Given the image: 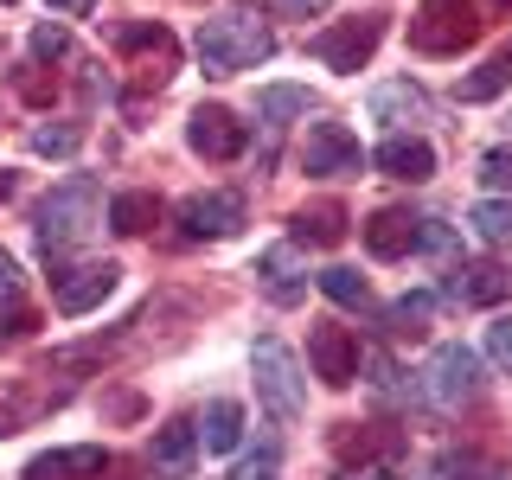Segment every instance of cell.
Masks as SVG:
<instances>
[{
	"label": "cell",
	"instance_id": "cell-37",
	"mask_svg": "<svg viewBox=\"0 0 512 480\" xmlns=\"http://www.w3.org/2000/svg\"><path fill=\"white\" fill-rule=\"evenodd\" d=\"M45 7H58L64 20H84V13H96V7H103V0H45Z\"/></svg>",
	"mask_w": 512,
	"mask_h": 480
},
{
	"label": "cell",
	"instance_id": "cell-1",
	"mask_svg": "<svg viewBox=\"0 0 512 480\" xmlns=\"http://www.w3.org/2000/svg\"><path fill=\"white\" fill-rule=\"evenodd\" d=\"M276 52V32L256 20L250 7H231V13H212V20L199 26V58L212 77H237L250 71V64H263Z\"/></svg>",
	"mask_w": 512,
	"mask_h": 480
},
{
	"label": "cell",
	"instance_id": "cell-28",
	"mask_svg": "<svg viewBox=\"0 0 512 480\" xmlns=\"http://www.w3.org/2000/svg\"><path fill=\"white\" fill-rule=\"evenodd\" d=\"M320 288H327V301H340V308H359L365 301V276L359 269H340V263L320 269Z\"/></svg>",
	"mask_w": 512,
	"mask_h": 480
},
{
	"label": "cell",
	"instance_id": "cell-30",
	"mask_svg": "<svg viewBox=\"0 0 512 480\" xmlns=\"http://www.w3.org/2000/svg\"><path fill=\"white\" fill-rule=\"evenodd\" d=\"M487 359H493V365H506V372H512V314H500V320L487 327Z\"/></svg>",
	"mask_w": 512,
	"mask_h": 480
},
{
	"label": "cell",
	"instance_id": "cell-23",
	"mask_svg": "<svg viewBox=\"0 0 512 480\" xmlns=\"http://www.w3.org/2000/svg\"><path fill=\"white\" fill-rule=\"evenodd\" d=\"M506 84H512V45L500 58H487L474 77H461V103H487V96H500Z\"/></svg>",
	"mask_w": 512,
	"mask_h": 480
},
{
	"label": "cell",
	"instance_id": "cell-13",
	"mask_svg": "<svg viewBox=\"0 0 512 480\" xmlns=\"http://www.w3.org/2000/svg\"><path fill=\"white\" fill-rule=\"evenodd\" d=\"M372 160H378L384 173H391V180H410V186L436 173V148H429L423 135H384Z\"/></svg>",
	"mask_w": 512,
	"mask_h": 480
},
{
	"label": "cell",
	"instance_id": "cell-18",
	"mask_svg": "<svg viewBox=\"0 0 512 480\" xmlns=\"http://www.w3.org/2000/svg\"><path fill=\"white\" fill-rule=\"evenodd\" d=\"M295 237H301V244H320V250H333V244L346 237V212H340L333 199H320V205H301V212H295Z\"/></svg>",
	"mask_w": 512,
	"mask_h": 480
},
{
	"label": "cell",
	"instance_id": "cell-24",
	"mask_svg": "<svg viewBox=\"0 0 512 480\" xmlns=\"http://www.w3.org/2000/svg\"><path fill=\"white\" fill-rule=\"evenodd\" d=\"M468 224H474L480 244H512V199H480L468 212Z\"/></svg>",
	"mask_w": 512,
	"mask_h": 480
},
{
	"label": "cell",
	"instance_id": "cell-34",
	"mask_svg": "<svg viewBox=\"0 0 512 480\" xmlns=\"http://www.w3.org/2000/svg\"><path fill=\"white\" fill-rule=\"evenodd\" d=\"M442 480H480V461L474 455H448L442 461Z\"/></svg>",
	"mask_w": 512,
	"mask_h": 480
},
{
	"label": "cell",
	"instance_id": "cell-21",
	"mask_svg": "<svg viewBox=\"0 0 512 480\" xmlns=\"http://www.w3.org/2000/svg\"><path fill=\"white\" fill-rule=\"evenodd\" d=\"M154 218H160V199H154V192H122V199L109 205V224H116L122 237L154 231Z\"/></svg>",
	"mask_w": 512,
	"mask_h": 480
},
{
	"label": "cell",
	"instance_id": "cell-32",
	"mask_svg": "<svg viewBox=\"0 0 512 480\" xmlns=\"http://www.w3.org/2000/svg\"><path fill=\"white\" fill-rule=\"evenodd\" d=\"M13 90H20L26 96V103H52V96H58V84H52V77H45V71H20V84H13Z\"/></svg>",
	"mask_w": 512,
	"mask_h": 480
},
{
	"label": "cell",
	"instance_id": "cell-9",
	"mask_svg": "<svg viewBox=\"0 0 512 480\" xmlns=\"http://www.w3.org/2000/svg\"><path fill=\"white\" fill-rule=\"evenodd\" d=\"M468 397H480V359L468 346H436V359H429V404L455 410Z\"/></svg>",
	"mask_w": 512,
	"mask_h": 480
},
{
	"label": "cell",
	"instance_id": "cell-35",
	"mask_svg": "<svg viewBox=\"0 0 512 480\" xmlns=\"http://www.w3.org/2000/svg\"><path fill=\"white\" fill-rule=\"evenodd\" d=\"M32 327H39V320H32V314H7V320H0V346H13V340H26V333Z\"/></svg>",
	"mask_w": 512,
	"mask_h": 480
},
{
	"label": "cell",
	"instance_id": "cell-29",
	"mask_svg": "<svg viewBox=\"0 0 512 480\" xmlns=\"http://www.w3.org/2000/svg\"><path fill=\"white\" fill-rule=\"evenodd\" d=\"M64 52H71V32H64V26L45 20L39 32H32V58H45V64H52V58H64Z\"/></svg>",
	"mask_w": 512,
	"mask_h": 480
},
{
	"label": "cell",
	"instance_id": "cell-22",
	"mask_svg": "<svg viewBox=\"0 0 512 480\" xmlns=\"http://www.w3.org/2000/svg\"><path fill=\"white\" fill-rule=\"evenodd\" d=\"M372 116L378 122H410V116H429V96L416 90V84H384L372 96Z\"/></svg>",
	"mask_w": 512,
	"mask_h": 480
},
{
	"label": "cell",
	"instance_id": "cell-20",
	"mask_svg": "<svg viewBox=\"0 0 512 480\" xmlns=\"http://www.w3.org/2000/svg\"><path fill=\"white\" fill-rule=\"evenodd\" d=\"M237 436H244V410H237L231 397L205 410V429H199V442L212 448V455H231V448H237Z\"/></svg>",
	"mask_w": 512,
	"mask_h": 480
},
{
	"label": "cell",
	"instance_id": "cell-16",
	"mask_svg": "<svg viewBox=\"0 0 512 480\" xmlns=\"http://www.w3.org/2000/svg\"><path fill=\"white\" fill-rule=\"evenodd\" d=\"M192 455H199V429H192L186 416H173L167 429H154V474L186 480L192 474Z\"/></svg>",
	"mask_w": 512,
	"mask_h": 480
},
{
	"label": "cell",
	"instance_id": "cell-7",
	"mask_svg": "<svg viewBox=\"0 0 512 480\" xmlns=\"http://www.w3.org/2000/svg\"><path fill=\"white\" fill-rule=\"evenodd\" d=\"M180 231L192 237V244H205V237H237L244 231V199L237 192H192V199L180 205Z\"/></svg>",
	"mask_w": 512,
	"mask_h": 480
},
{
	"label": "cell",
	"instance_id": "cell-12",
	"mask_svg": "<svg viewBox=\"0 0 512 480\" xmlns=\"http://www.w3.org/2000/svg\"><path fill=\"white\" fill-rule=\"evenodd\" d=\"M416 244H423V218H410V212H397V205H384V212L365 218V250L372 256H410Z\"/></svg>",
	"mask_w": 512,
	"mask_h": 480
},
{
	"label": "cell",
	"instance_id": "cell-36",
	"mask_svg": "<svg viewBox=\"0 0 512 480\" xmlns=\"http://www.w3.org/2000/svg\"><path fill=\"white\" fill-rule=\"evenodd\" d=\"M327 7H333V0H282L288 20H314V13H327Z\"/></svg>",
	"mask_w": 512,
	"mask_h": 480
},
{
	"label": "cell",
	"instance_id": "cell-26",
	"mask_svg": "<svg viewBox=\"0 0 512 480\" xmlns=\"http://www.w3.org/2000/svg\"><path fill=\"white\" fill-rule=\"evenodd\" d=\"M429 314H436V295H429V288H423V295H397L391 314H384V327H391V333H423Z\"/></svg>",
	"mask_w": 512,
	"mask_h": 480
},
{
	"label": "cell",
	"instance_id": "cell-15",
	"mask_svg": "<svg viewBox=\"0 0 512 480\" xmlns=\"http://www.w3.org/2000/svg\"><path fill=\"white\" fill-rule=\"evenodd\" d=\"M256 276H263L269 301H282V308H295V301L308 295V269H301V256L288 250V244H276V250L256 256Z\"/></svg>",
	"mask_w": 512,
	"mask_h": 480
},
{
	"label": "cell",
	"instance_id": "cell-17",
	"mask_svg": "<svg viewBox=\"0 0 512 480\" xmlns=\"http://www.w3.org/2000/svg\"><path fill=\"white\" fill-rule=\"evenodd\" d=\"M448 295H455V301H474V308H493V301L512 295V276H506L500 263H468V269H455Z\"/></svg>",
	"mask_w": 512,
	"mask_h": 480
},
{
	"label": "cell",
	"instance_id": "cell-4",
	"mask_svg": "<svg viewBox=\"0 0 512 480\" xmlns=\"http://www.w3.org/2000/svg\"><path fill=\"white\" fill-rule=\"evenodd\" d=\"M256 397L269 404V416L276 423H295L301 404H308V391H301V365H295V352H288L282 340H256Z\"/></svg>",
	"mask_w": 512,
	"mask_h": 480
},
{
	"label": "cell",
	"instance_id": "cell-19",
	"mask_svg": "<svg viewBox=\"0 0 512 480\" xmlns=\"http://www.w3.org/2000/svg\"><path fill=\"white\" fill-rule=\"evenodd\" d=\"M116 45H122V52H135V58H154V71L173 77V58H180V45H173L167 26H122Z\"/></svg>",
	"mask_w": 512,
	"mask_h": 480
},
{
	"label": "cell",
	"instance_id": "cell-6",
	"mask_svg": "<svg viewBox=\"0 0 512 480\" xmlns=\"http://www.w3.org/2000/svg\"><path fill=\"white\" fill-rule=\"evenodd\" d=\"M301 167L320 173V180H346V173L365 167V148L346 122H314L308 141H301Z\"/></svg>",
	"mask_w": 512,
	"mask_h": 480
},
{
	"label": "cell",
	"instance_id": "cell-5",
	"mask_svg": "<svg viewBox=\"0 0 512 480\" xmlns=\"http://www.w3.org/2000/svg\"><path fill=\"white\" fill-rule=\"evenodd\" d=\"M378 39H384V20H378V13H359V20H340V26L314 32L308 52L327 64V71H359V64L378 52Z\"/></svg>",
	"mask_w": 512,
	"mask_h": 480
},
{
	"label": "cell",
	"instance_id": "cell-14",
	"mask_svg": "<svg viewBox=\"0 0 512 480\" xmlns=\"http://www.w3.org/2000/svg\"><path fill=\"white\" fill-rule=\"evenodd\" d=\"M109 468V455L96 442L84 448H52V455H32L26 461V480H90V474H103Z\"/></svg>",
	"mask_w": 512,
	"mask_h": 480
},
{
	"label": "cell",
	"instance_id": "cell-31",
	"mask_svg": "<svg viewBox=\"0 0 512 480\" xmlns=\"http://www.w3.org/2000/svg\"><path fill=\"white\" fill-rule=\"evenodd\" d=\"M480 180H487V186H512V148L480 154Z\"/></svg>",
	"mask_w": 512,
	"mask_h": 480
},
{
	"label": "cell",
	"instance_id": "cell-3",
	"mask_svg": "<svg viewBox=\"0 0 512 480\" xmlns=\"http://www.w3.org/2000/svg\"><path fill=\"white\" fill-rule=\"evenodd\" d=\"M480 39V0H423L410 13V45L429 58H455Z\"/></svg>",
	"mask_w": 512,
	"mask_h": 480
},
{
	"label": "cell",
	"instance_id": "cell-8",
	"mask_svg": "<svg viewBox=\"0 0 512 480\" xmlns=\"http://www.w3.org/2000/svg\"><path fill=\"white\" fill-rule=\"evenodd\" d=\"M186 141H192V154H205V160H237L250 148V128L231 116V109H218V103H199L192 109V122H186Z\"/></svg>",
	"mask_w": 512,
	"mask_h": 480
},
{
	"label": "cell",
	"instance_id": "cell-10",
	"mask_svg": "<svg viewBox=\"0 0 512 480\" xmlns=\"http://www.w3.org/2000/svg\"><path fill=\"white\" fill-rule=\"evenodd\" d=\"M308 359H314V378L333 384V391L359 378V340H352L346 327H333V320H320L308 333Z\"/></svg>",
	"mask_w": 512,
	"mask_h": 480
},
{
	"label": "cell",
	"instance_id": "cell-2",
	"mask_svg": "<svg viewBox=\"0 0 512 480\" xmlns=\"http://www.w3.org/2000/svg\"><path fill=\"white\" fill-rule=\"evenodd\" d=\"M96 218H103V192H96V180H64L45 192V205H39V244L45 256H64V250H77L84 237L96 231Z\"/></svg>",
	"mask_w": 512,
	"mask_h": 480
},
{
	"label": "cell",
	"instance_id": "cell-38",
	"mask_svg": "<svg viewBox=\"0 0 512 480\" xmlns=\"http://www.w3.org/2000/svg\"><path fill=\"white\" fill-rule=\"evenodd\" d=\"M359 480H397V474H384V468H372V474H359Z\"/></svg>",
	"mask_w": 512,
	"mask_h": 480
},
{
	"label": "cell",
	"instance_id": "cell-33",
	"mask_svg": "<svg viewBox=\"0 0 512 480\" xmlns=\"http://www.w3.org/2000/svg\"><path fill=\"white\" fill-rule=\"evenodd\" d=\"M20 288H26V276H20V263H13V256L0 250V301H20Z\"/></svg>",
	"mask_w": 512,
	"mask_h": 480
},
{
	"label": "cell",
	"instance_id": "cell-27",
	"mask_svg": "<svg viewBox=\"0 0 512 480\" xmlns=\"http://www.w3.org/2000/svg\"><path fill=\"white\" fill-rule=\"evenodd\" d=\"M256 109H263L269 122H282V116H308L314 96H308V90H295V84H269L263 96H256Z\"/></svg>",
	"mask_w": 512,
	"mask_h": 480
},
{
	"label": "cell",
	"instance_id": "cell-25",
	"mask_svg": "<svg viewBox=\"0 0 512 480\" xmlns=\"http://www.w3.org/2000/svg\"><path fill=\"white\" fill-rule=\"evenodd\" d=\"M32 154H45V160H64V154H77L84 148V128L77 122H45V128H32Z\"/></svg>",
	"mask_w": 512,
	"mask_h": 480
},
{
	"label": "cell",
	"instance_id": "cell-11",
	"mask_svg": "<svg viewBox=\"0 0 512 480\" xmlns=\"http://www.w3.org/2000/svg\"><path fill=\"white\" fill-rule=\"evenodd\" d=\"M116 276H122L116 263H84V269H64V276L52 282L58 314H90V308H103V301H109V288H116Z\"/></svg>",
	"mask_w": 512,
	"mask_h": 480
}]
</instances>
